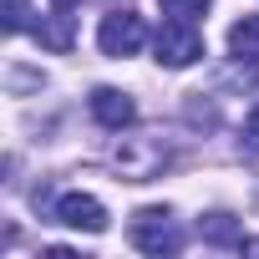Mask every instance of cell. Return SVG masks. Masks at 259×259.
<instances>
[{"instance_id":"6da1fadb","label":"cell","mask_w":259,"mask_h":259,"mask_svg":"<svg viewBox=\"0 0 259 259\" xmlns=\"http://www.w3.org/2000/svg\"><path fill=\"white\" fill-rule=\"evenodd\" d=\"M112 163H117V173H122L127 183H148V178H158V173H163V163H168V143H163L158 133L117 138Z\"/></svg>"},{"instance_id":"7a4b0ae2","label":"cell","mask_w":259,"mask_h":259,"mask_svg":"<svg viewBox=\"0 0 259 259\" xmlns=\"http://www.w3.org/2000/svg\"><path fill=\"white\" fill-rule=\"evenodd\" d=\"M127 239H133V249H143V254H178L183 249V234H178L168 208H138L133 224H127Z\"/></svg>"},{"instance_id":"3957f363","label":"cell","mask_w":259,"mask_h":259,"mask_svg":"<svg viewBox=\"0 0 259 259\" xmlns=\"http://www.w3.org/2000/svg\"><path fill=\"white\" fill-rule=\"evenodd\" d=\"M153 51H158V66H168V71H183V66H193L198 56H203V36H198V26L193 21H163V31L153 36Z\"/></svg>"},{"instance_id":"277c9868","label":"cell","mask_w":259,"mask_h":259,"mask_svg":"<svg viewBox=\"0 0 259 259\" xmlns=\"http://www.w3.org/2000/svg\"><path fill=\"white\" fill-rule=\"evenodd\" d=\"M143 41H148V26H143L138 11H112V16H102V26H97V46H102V56H112V61L138 56Z\"/></svg>"},{"instance_id":"5b68a950","label":"cell","mask_w":259,"mask_h":259,"mask_svg":"<svg viewBox=\"0 0 259 259\" xmlns=\"http://www.w3.org/2000/svg\"><path fill=\"white\" fill-rule=\"evenodd\" d=\"M56 224H66L76 234H102L107 229V208L92 193H61L56 198Z\"/></svg>"},{"instance_id":"8992f818","label":"cell","mask_w":259,"mask_h":259,"mask_svg":"<svg viewBox=\"0 0 259 259\" xmlns=\"http://www.w3.org/2000/svg\"><path fill=\"white\" fill-rule=\"evenodd\" d=\"M87 107H92V117L107 127V133H122V127H133V117H138L133 97H127V92H117V87H97Z\"/></svg>"},{"instance_id":"52a82bcc","label":"cell","mask_w":259,"mask_h":259,"mask_svg":"<svg viewBox=\"0 0 259 259\" xmlns=\"http://www.w3.org/2000/svg\"><path fill=\"white\" fill-rule=\"evenodd\" d=\"M36 36H41V46L46 51H71V41H76V21H71V11L66 6H51L46 16H41V26H36Z\"/></svg>"},{"instance_id":"ba28073f","label":"cell","mask_w":259,"mask_h":259,"mask_svg":"<svg viewBox=\"0 0 259 259\" xmlns=\"http://www.w3.org/2000/svg\"><path fill=\"white\" fill-rule=\"evenodd\" d=\"M198 234H203V244H224V249H244L249 244L234 213H203L198 219Z\"/></svg>"},{"instance_id":"9c48e42d","label":"cell","mask_w":259,"mask_h":259,"mask_svg":"<svg viewBox=\"0 0 259 259\" xmlns=\"http://www.w3.org/2000/svg\"><path fill=\"white\" fill-rule=\"evenodd\" d=\"M229 56H234V61H249V66H259V16H244V21H234V31H229Z\"/></svg>"},{"instance_id":"30bf717a","label":"cell","mask_w":259,"mask_h":259,"mask_svg":"<svg viewBox=\"0 0 259 259\" xmlns=\"http://www.w3.org/2000/svg\"><path fill=\"white\" fill-rule=\"evenodd\" d=\"M158 6H163V16H173V21H198V16H208L213 0H158Z\"/></svg>"},{"instance_id":"8fae6325","label":"cell","mask_w":259,"mask_h":259,"mask_svg":"<svg viewBox=\"0 0 259 259\" xmlns=\"http://www.w3.org/2000/svg\"><path fill=\"white\" fill-rule=\"evenodd\" d=\"M6 31L11 36L31 31V0H6Z\"/></svg>"},{"instance_id":"7c38bea8","label":"cell","mask_w":259,"mask_h":259,"mask_svg":"<svg viewBox=\"0 0 259 259\" xmlns=\"http://www.w3.org/2000/svg\"><path fill=\"white\" fill-rule=\"evenodd\" d=\"M244 133H249V138H254V143H259V107H254V112H249V117H244Z\"/></svg>"},{"instance_id":"4fadbf2b","label":"cell","mask_w":259,"mask_h":259,"mask_svg":"<svg viewBox=\"0 0 259 259\" xmlns=\"http://www.w3.org/2000/svg\"><path fill=\"white\" fill-rule=\"evenodd\" d=\"M51 6H66V11H76V6H81V0H51Z\"/></svg>"}]
</instances>
